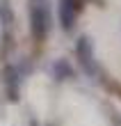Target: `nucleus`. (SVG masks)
Returning <instances> with one entry per match:
<instances>
[{
  "label": "nucleus",
  "instance_id": "f257e3e1",
  "mask_svg": "<svg viewBox=\"0 0 121 126\" xmlns=\"http://www.w3.org/2000/svg\"><path fill=\"white\" fill-rule=\"evenodd\" d=\"M75 57H78L80 71L85 73L89 80L101 83L103 66H101V62L96 60V50H94V44H92L89 37H80V39H78V44H75Z\"/></svg>",
  "mask_w": 121,
  "mask_h": 126
},
{
  "label": "nucleus",
  "instance_id": "f03ea898",
  "mask_svg": "<svg viewBox=\"0 0 121 126\" xmlns=\"http://www.w3.org/2000/svg\"><path fill=\"white\" fill-rule=\"evenodd\" d=\"M53 28V14L46 0H32L30 5V32H32L34 41L41 44L46 41V37L50 34Z\"/></svg>",
  "mask_w": 121,
  "mask_h": 126
},
{
  "label": "nucleus",
  "instance_id": "7ed1b4c3",
  "mask_svg": "<svg viewBox=\"0 0 121 126\" xmlns=\"http://www.w3.org/2000/svg\"><path fill=\"white\" fill-rule=\"evenodd\" d=\"M82 7H85V0H59L57 18H59V28H62L64 32H71L75 28Z\"/></svg>",
  "mask_w": 121,
  "mask_h": 126
},
{
  "label": "nucleus",
  "instance_id": "20e7f679",
  "mask_svg": "<svg viewBox=\"0 0 121 126\" xmlns=\"http://www.w3.org/2000/svg\"><path fill=\"white\" fill-rule=\"evenodd\" d=\"M21 83H23V71L18 64H5L2 69V90L9 101H18Z\"/></svg>",
  "mask_w": 121,
  "mask_h": 126
},
{
  "label": "nucleus",
  "instance_id": "39448f33",
  "mask_svg": "<svg viewBox=\"0 0 121 126\" xmlns=\"http://www.w3.org/2000/svg\"><path fill=\"white\" fill-rule=\"evenodd\" d=\"M50 78L55 83H64V80H73L75 78V69L69 60L64 57H57V60L50 62Z\"/></svg>",
  "mask_w": 121,
  "mask_h": 126
},
{
  "label": "nucleus",
  "instance_id": "423d86ee",
  "mask_svg": "<svg viewBox=\"0 0 121 126\" xmlns=\"http://www.w3.org/2000/svg\"><path fill=\"white\" fill-rule=\"evenodd\" d=\"M12 21H14L12 7L7 5V0H0V23H2V30H7V28H9Z\"/></svg>",
  "mask_w": 121,
  "mask_h": 126
},
{
  "label": "nucleus",
  "instance_id": "0eeeda50",
  "mask_svg": "<svg viewBox=\"0 0 121 126\" xmlns=\"http://www.w3.org/2000/svg\"><path fill=\"white\" fill-rule=\"evenodd\" d=\"M119 99H121V92H119Z\"/></svg>",
  "mask_w": 121,
  "mask_h": 126
}]
</instances>
